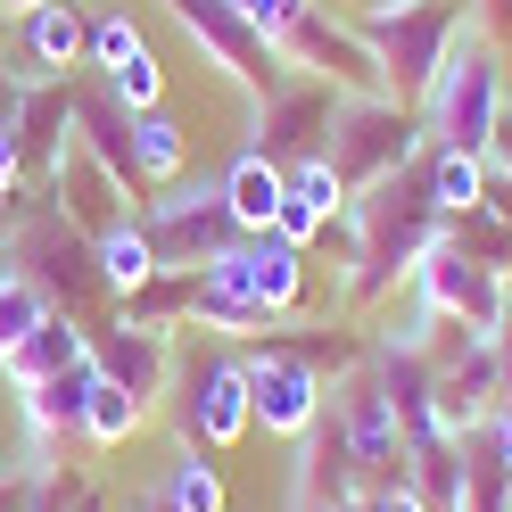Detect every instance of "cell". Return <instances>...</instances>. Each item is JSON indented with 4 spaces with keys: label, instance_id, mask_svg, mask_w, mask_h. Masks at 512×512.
<instances>
[{
    "label": "cell",
    "instance_id": "cell-1",
    "mask_svg": "<svg viewBox=\"0 0 512 512\" xmlns=\"http://www.w3.org/2000/svg\"><path fill=\"white\" fill-rule=\"evenodd\" d=\"M339 232V265H331V290L339 306H389L397 290H413V273H422V256L446 240V215L430 207V182H422V157H413L405 174L372 182L347 199V215L331 223Z\"/></svg>",
    "mask_w": 512,
    "mask_h": 512
},
{
    "label": "cell",
    "instance_id": "cell-2",
    "mask_svg": "<svg viewBox=\"0 0 512 512\" xmlns=\"http://www.w3.org/2000/svg\"><path fill=\"white\" fill-rule=\"evenodd\" d=\"M166 413H174V446H199V455H232V446L256 430L240 347H232V339H215V347H182V339H174Z\"/></svg>",
    "mask_w": 512,
    "mask_h": 512
},
{
    "label": "cell",
    "instance_id": "cell-3",
    "mask_svg": "<svg viewBox=\"0 0 512 512\" xmlns=\"http://www.w3.org/2000/svg\"><path fill=\"white\" fill-rule=\"evenodd\" d=\"M347 25L372 42L380 75H389V100L422 108V91L438 83L446 50L463 34V0H364V9H347Z\"/></svg>",
    "mask_w": 512,
    "mask_h": 512
},
{
    "label": "cell",
    "instance_id": "cell-4",
    "mask_svg": "<svg viewBox=\"0 0 512 512\" xmlns=\"http://www.w3.org/2000/svg\"><path fill=\"white\" fill-rule=\"evenodd\" d=\"M0 256L67 314H83V298H108L100 265H91V232H75V223L58 215L50 190H9V248Z\"/></svg>",
    "mask_w": 512,
    "mask_h": 512
},
{
    "label": "cell",
    "instance_id": "cell-5",
    "mask_svg": "<svg viewBox=\"0 0 512 512\" xmlns=\"http://www.w3.org/2000/svg\"><path fill=\"white\" fill-rule=\"evenodd\" d=\"M504 100H512L504 50L479 42L471 25H463L455 50H446V67H438V83L422 91V149H488Z\"/></svg>",
    "mask_w": 512,
    "mask_h": 512
},
{
    "label": "cell",
    "instance_id": "cell-6",
    "mask_svg": "<svg viewBox=\"0 0 512 512\" xmlns=\"http://www.w3.org/2000/svg\"><path fill=\"white\" fill-rule=\"evenodd\" d=\"M323 157L339 166L347 199H356V190L389 182V174H405L413 157H422V108L389 100V91H364V100H339V108H331V133H323Z\"/></svg>",
    "mask_w": 512,
    "mask_h": 512
},
{
    "label": "cell",
    "instance_id": "cell-7",
    "mask_svg": "<svg viewBox=\"0 0 512 512\" xmlns=\"http://www.w3.org/2000/svg\"><path fill=\"white\" fill-rule=\"evenodd\" d=\"M141 232L157 248V265L166 273H207L223 248L240 240V223L232 207H223V182H157L149 199H141Z\"/></svg>",
    "mask_w": 512,
    "mask_h": 512
},
{
    "label": "cell",
    "instance_id": "cell-8",
    "mask_svg": "<svg viewBox=\"0 0 512 512\" xmlns=\"http://www.w3.org/2000/svg\"><path fill=\"white\" fill-rule=\"evenodd\" d=\"M240 372H248V413L265 438H298L314 430V413H323L331 380H323V356H314L306 339H248L240 347Z\"/></svg>",
    "mask_w": 512,
    "mask_h": 512
},
{
    "label": "cell",
    "instance_id": "cell-9",
    "mask_svg": "<svg viewBox=\"0 0 512 512\" xmlns=\"http://www.w3.org/2000/svg\"><path fill=\"white\" fill-rule=\"evenodd\" d=\"M199 281L223 290V298H240V306H256V314H273V323H290L306 306V290H314V256L298 240H281V232H240Z\"/></svg>",
    "mask_w": 512,
    "mask_h": 512
},
{
    "label": "cell",
    "instance_id": "cell-10",
    "mask_svg": "<svg viewBox=\"0 0 512 512\" xmlns=\"http://www.w3.org/2000/svg\"><path fill=\"white\" fill-rule=\"evenodd\" d=\"M174 25H182L190 42H199V58H207V67L240 91L248 108L265 100V91H273L281 75H290V67H281V50H273L265 34H256V25L232 9V0H174Z\"/></svg>",
    "mask_w": 512,
    "mask_h": 512
},
{
    "label": "cell",
    "instance_id": "cell-11",
    "mask_svg": "<svg viewBox=\"0 0 512 512\" xmlns=\"http://www.w3.org/2000/svg\"><path fill=\"white\" fill-rule=\"evenodd\" d=\"M413 298H422L430 323L471 331V339H488L504 314H512V306H504V273H496V265H479V256H463L455 240H438V248L422 256V273H413Z\"/></svg>",
    "mask_w": 512,
    "mask_h": 512
},
{
    "label": "cell",
    "instance_id": "cell-12",
    "mask_svg": "<svg viewBox=\"0 0 512 512\" xmlns=\"http://www.w3.org/2000/svg\"><path fill=\"white\" fill-rule=\"evenodd\" d=\"M281 67H290V75H314V83H331L339 100L389 91V75H380L372 42H364L347 17H331V9H306V17L290 25V34H281Z\"/></svg>",
    "mask_w": 512,
    "mask_h": 512
},
{
    "label": "cell",
    "instance_id": "cell-13",
    "mask_svg": "<svg viewBox=\"0 0 512 512\" xmlns=\"http://www.w3.org/2000/svg\"><path fill=\"white\" fill-rule=\"evenodd\" d=\"M331 108H339V91H331V83H314V75H281L265 100L248 108V149H256V157H273V166H298V157L323 149Z\"/></svg>",
    "mask_w": 512,
    "mask_h": 512
},
{
    "label": "cell",
    "instance_id": "cell-14",
    "mask_svg": "<svg viewBox=\"0 0 512 512\" xmlns=\"http://www.w3.org/2000/svg\"><path fill=\"white\" fill-rule=\"evenodd\" d=\"M339 504H364V471L347 455V430L323 405L314 430L290 438V512H339Z\"/></svg>",
    "mask_w": 512,
    "mask_h": 512
},
{
    "label": "cell",
    "instance_id": "cell-15",
    "mask_svg": "<svg viewBox=\"0 0 512 512\" xmlns=\"http://www.w3.org/2000/svg\"><path fill=\"white\" fill-rule=\"evenodd\" d=\"M91 67H100L116 108H133V116L141 108H166V67H157L149 34L133 25V9H108L100 25H91Z\"/></svg>",
    "mask_w": 512,
    "mask_h": 512
},
{
    "label": "cell",
    "instance_id": "cell-16",
    "mask_svg": "<svg viewBox=\"0 0 512 512\" xmlns=\"http://www.w3.org/2000/svg\"><path fill=\"white\" fill-rule=\"evenodd\" d=\"M50 199H58V215H67L75 223V232H108V223H124V215H141V199H133V190H124L108 166H100V157H91L83 141L67 149V157H58V166H50Z\"/></svg>",
    "mask_w": 512,
    "mask_h": 512
},
{
    "label": "cell",
    "instance_id": "cell-17",
    "mask_svg": "<svg viewBox=\"0 0 512 512\" xmlns=\"http://www.w3.org/2000/svg\"><path fill=\"white\" fill-rule=\"evenodd\" d=\"M91 364L157 413V405H166V372H174V331H149V323H124V314H116V323L91 339Z\"/></svg>",
    "mask_w": 512,
    "mask_h": 512
},
{
    "label": "cell",
    "instance_id": "cell-18",
    "mask_svg": "<svg viewBox=\"0 0 512 512\" xmlns=\"http://www.w3.org/2000/svg\"><path fill=\"white\" fill-rule=\"evenodd\" d=\"M339 215H347V182H339V166H331L323 149L298 157V166H281V215H273V232H281V240L314 248Z\"/></svg>",
    "mask_w": 512,
    "mask_h": 512
},
{
    "label": "cell",
    "instance_id": "cell-19",
    "mask_svg": "<svg viewBox=\"0 0 512 512\" xmlns=\"http://www.w3.org/2000/svg\"><path fill=\"white\" fill-rule=\"evenodd\" d=\"M75 364H91V331H83V314L50 306L42 323L0 356V380H9V389H34V380H58V372H75Z\"/></svg>",
    "mask_w": 512,
    "mask_h": 512
},
{
    "label": "cell",
    "instance_id": "cell-20",
    "mask_svg": "<svg viewBox=\"0 0 512 512\" xmlns=\"http://www.w3.org/2000/svg\"><path fill=\"white\" fill-rule=\"evenodd\" d=\"M91 58V25L75 0H42V9H25V83H67L75 67Z\"/></svg>",
    "mask_w": 512,
    "mask_h": 512
},
{
    "label": "cell",
    "instance_id": "cell-21",
    "mask_svg": "<svg viewBox=\"0 0 512 512\" xmlns=\"http://www.w3.org/2000/svg\"><path fill=\"white\" fill-rule=\"evenodd\" d=\"M17 149H25V174L50 182V166L75 149V83H34V91H25Z\"/></svg>",
    "mask_w": 512,
    "mask_h": 512
},
{
    "label": "cell",
    "instance_id": "cell-22",
    "mask_svg": "<svg viewBox=\"0 0 512 512\" xmlns=\"http://www.w3.org/2000/svg\"><path fill=\"white\" fill-rule=\"evenodd\" d=\"M83 389H91V364L58 372V380H34V389H17L25 446H34V455H67V438H75V422H83Z\"/></svg>",
    "mask_w": 512,
    "mask_h": 512
},
{
    "label": "cell",
    "instance_id": "cell-23",
    "mask_svg": "<svg viewBox=\"0 0 512 512\" xmlns=\"http://www.w3.org/2000/svg\"><path fill=\"white\" fill-rule=\"evenodd\" d=\"M91 265H100V290L108 298H133V290H149V281L166 273V265H157V248H149V232H141V215L91 232Z\"/></svg>",
    "mask_w": 512,
    "mask_h": 512
},
{
    "label": "cell",
    "instance_id": "cell-24",
    "mask_svg": "<svg viewBox=\"0 0 512 512\" xmlns=\"http://www.w3.org/2000/svg\"><path fill=\"white\" fill-rule=\"evenodd\" d=\"M422 182H430V207L446 223H463L488 207V157L479 149H422Z\"/></svg>",
    "mask_w": 512,
    "mask_h": 512
},
{
    "label": "cell",
    "instance_id": "cell-25",
    "mask_svg": "<svg viewBox=\"0 0 512 512\" xmlns=\"http://www.w3.org/2000/svg\"><path fill=\"white\" fill-rule=\"evenodd\" d=\"M215 182H223V207H232L240 232H273V215H281V166H273V157L240 149Z\"/></svg>",
    "mask_w": 512,
    "mask_h": 512
},
{
    "label": "cell",
    "instance_id": "cell-26",
    "mask_svg": "<svg viewBox=\"0 0 512 512\" xmlns=\"http://www.w3.org/2000/svg\"><path fill=\"white\" fill-rule=\"evenodd\" d=\"M149 422V405L133 397V389H116V380L91 364V389H83V422H75V438H91V446H124Z\"/></svg>",
    "mask_w": 512,
    "mask_h": 512
},
{
    "label": "cell",
    "instance_id": "cell-27",
    "mask_svg": "<svg viewBox=\"0 0 512 512\" xmlns=\"http://www.w3.org/2000/svg\"><path fill=\"white\" fill-rule=\"evenodd\" d=\"M182 157H190L182 124H174L166 108H141V116H133V166H141V190L174 182V174H182Z\"/></svg>",
    "mask_w": 512,
    "mask_h": 512
},
{
    "label": "cell",
    "instance_id": "cell-28",
    "mask_svg": "<svg viewBox=\"0 0 512 512\" xmlns=\"http://www.w3.org/2000/svg\"><path fill=\"white\" fill-rule=\"evenodd\" d=\"M157 488L174 496V512H223V471L199 455V446H174V463H166Z\"/></svg>",
    "mask_w": 512,
    "mask_h": 512
},
{
    "label": "cell",
    "instance_id": "cell-29",
    "mask_svg": "<svg viewBox=\"0 0 512 512\" xmlns=\"http://www.w3.org/2000/svg\"><path fill=\"white\" fill-rule=\"evenodd\" d=\"M42 314H50V298H42L34 281H25V273L9 265V256H0V356H9V347H17L25 331H34Z\"/></svg>",
    "mask_w": 512,
    "mask_h": 512
},
{
    "label": "cell",
    "instance_id": "cell-30",
    "mask_svg": "<svg viewBox=\"0 0 512 512\" xmlns=\"http://www.w3.org/2000/svg\"><path fill=\"white\" fill-rule=\"evenodd\" d=\"M232 9H240V17L256 25V34H265V42L281 50V34H290V25H298V17L314 9V0H232Z\"/></svg>",
    "mask_w": 512,
    "mask_h": 512
},
{
    "label": "cell",
    "instance_id": "cell-31",
    "mask_svg": "<svg viewBox=\"0 0 512 512\" xmlns=\"http://www.w3.org/2000/svg\"><path fill=\"white\" fill-rule=\"evenodd\" d=\"M463 25L479 42H496V50H512V0H463Z\"/></svg>",
    "mask_w": 512,
    "mask_h": 512
},
{
    "label": "cell",
    "instance_id": "cell-32",
    "mask_svg": "<svg viewBox=\"0 0 512 512\" xmlns=\"http://www.w3.org/2000/svg\"><path fill=\"white\" fill-rule=\"evenodd\" d=\"M364 512H430V496L397 471V479H380V488H364Z\"/></svg>",
    "mask_w": 512,
    "mask_h": 512
},
{
    "label": "cell",
    "instance_id": "cell-33",
    "mask_svg": "<svg viewBox=\"0 0 512 512\" xmlns=\"http://www.w3.org/2000/svg\"><path fill=\"white\" fill-rule=\"evenodd\" d=\"M25 91H34V83H25L17 67H0V133H17V116H25Z\"/></svg>",
    "mask_w": 512,
    "mask_h": 512
},
{
    "label": "cell",
    "instance_id": "cell-34",
    "mask_svg": "<svg viewBox=\"0 0 512 512\" xmlns=\"http://www.w3.org/2000/svg\"><path fill=\"white\" fill-rule=\"evenodd\" d=\"M479 157H488V174L512 182V100H504V116H496V133H488V149H479Z\"/></svg>",
    "mask_w": 512,
    "mask_h": 512
},
{
    "label": "cell",
    "instance_id": "cell-35",
    "mask_svg": "<svg viewBox=\"0 0 512 512\" xmlns=\"http://www.w3.org/2000/svg\"><path fill=\"white\" fill-rule=\"evenodd\" d=\"M488 356H496V405H504V397H512V314L488 331Z\"/></svg>",
    "mask_w": 512,
    "mask_h": 512
},
{
    "label": "cell",
    "instance_id": "cell-36",
    "mask_svg": "<svg viewBox=\"0 0 512 512\" xmlns=\"http://www.w3.org/2000/svg\"><path fill=\"white\" fill-rule=\"evenodd\" d=\"M9 190H25V149H17V133H0V199Z\"/></svg>",
    "mask_w": 512,
    "mask_h": 512
},
{
    "label": "cell",
    "instance_id": "cell-37",
    "mask_svg": "<svg viewBox=\"0 0 512 512\" xmlns=\"http://www.w3.org/2000/svg\"><path fill=\"white\" fill-rule=\"evenodd\" d=\"M133 512H174V496H166V488L149 479V488H133Z\"/></svg>",
    "mask_w": 512,
    "mask_h": 512
},
{
    "label": "cell",
    "instance_id": "cell-38",
    "mask_svg": "<svg viewBox=\"0 0 512 512\" xmlns=\"http://www.w3.org/2000/svg\"><path fill=\"white\" fill-rule=\"evenodd\" d=\"M0 512H25V471H17V479H0Z\"/></svg>",
    "mask_w": 512,
    "mask_h": 512
},
{
    "label": "cell",
    "instance_id": "cell-39",
    "mask_svg": "<svg viewBox=\"0 0 512 512\" xmlns=\"http://www.w3.org/2000/svg\"><path fill=\"white\" fill-rule=\"evenodd\" d=\"M67 512H108V496H100V488H83V496H75Z\"/></svg>",
    "mask_w": 512,
    "mask_h": 512
},
{
    "label": "cell",
    "instance_id": "cell-40",
    "mask_svg": "<svg viewBox=\"0 0 512 512\" xmlns=\"http://www.w3.org/2000/svg\"><path fill=\"white\" fill-rule=\"evenodd\" d=\"M25 9H42V0H0V17H25Z\"/></svg>",
    "mask_w": 512,
    "mask_h": 512
},
{
    "label": "cell",
    "instance_id": "cell-41",
    "mask_svg": "<svg viewBox=\"0 0 512 512\" xmlns=\"http://www.w3.org/2000/svg\"><path fill=\"white\" fill-rule=\"evenodd\" d=\"M17 471H25V463H17V455H9V446H0V479H17Z\"/></svg>",
    "mask_w": 512,
    "mask_h": 512
},
{
    "label": "cell",
    "instance_id": "cell-42",
    "mask_svg": "<svg viewBox=\"0 0 512 512\" xmlns=\"http://www.w3.org/2000/svg\"><path fill=\"white\" fill-rule=\"evenodd\" d=\"M0 248H9V199H0Z\"/></svg>",
    "mask_w": 512,
    "mask_h": 512
},
{
    "label": "cell",
    "instance_id": "cell-43",
    "mask_svg": "<svg viewBox=\"0 0 512 512\" xmlns=\"http://www.w3.org/2000/svg\"><path fill=\"white\" fill-rule=\"evenodd\" d=\"M504 306H512V273H504Z\"/></svg>",
    "mask_w": 512,
    "mask_h": 512
},
{
    "label": "cell",
    "instance_id": "cell-44",
    "mask_svg": "<svg viewBox=\"0 0 512 512\" xmlns=\"http://www.w3.org/2000/svg\"><path fill=\"white\" fill-rule=\"evenodd\" d=\"M314 9H323V0H314ZM347 9H364V0H347Z\"/></svg>",
    "mask_w": 512,
    "mask_h": 512
},
{
    "label": "cell",
    "instance_id": "cell-45",
    "mask_svg": "<svg viewBox=\"0 0 512 512\" xmlns=\"http://www.w3.org/2000/svg\"><path fill=\"white\" fill-rule=\"evenodd\" d=\"M166 9H174V0H166Z\"/></svg>",
    "mask_w": 512,
    "mask_h": 512
}]
</instances>
